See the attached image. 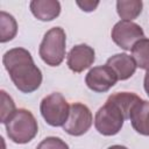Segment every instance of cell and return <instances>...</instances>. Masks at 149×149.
<instances>
[{
    "label": "cell",
    "mask_w": 149,
    "mask_h": 149,
    "mask_svg": "<svg viewBox=\"0 0 149 149\" xmlns=\"http://www.w3.org/2000/svg\"><path fill=\"white\" fill-rule=\"evenodd\" d=\"M65 31L61 27H54L44 34L40 44V56L50 66H58L65 56Z\"/></svg>",
    "instance_id": "obj_3"
},
{
    "label": "cell",
    "mask_w": 149,
    "mask_h": 149,
    "mask_svg": "<svg viewBox=\"0 0 149 149\" xmlns=\"http://www.w3.org/2000/svg\"><path fill=\"white\" fill-rule=\"evenodd\" d=\"M143 3L141 0H119L116 2V10L123 21H132L136 19L142 12Z\"/></svg>",
    "instance_id": "obj_14"
},
{
    "label": "cell",
    "mask_w": 149,
    "mask_h": 149,
    "mask_svg": "<svg viewBox=\"0 0 149 149\" xmlns=\"http://www.w3.org/2000/svg\"><path fill=\"white\" fill-rule=\"evenodd\" d=\"M123 121V114L113 104L106 101V104L100 107L95 114L94 126L100 134L112 136L121 130Z\"/></svg>",
    "instance_id": "obj_5"
},
{
    "label": "cell",
    "mask_w": 149,
    "mask_h": 149,
    "mask_svg": "<svg viewBox=\"0 0 149 149\" xmlns=\"http://www.w3.org/2000/svg\"><path fill=\"white\" fill-rule=\"evenodd\" d=\"M94 50L87 44L74 45L68 55V66L73 72H83L90 68L94 62Z\"/></svg>",
    "instance_id": "obj_9"
},
{
    "label": "cell",
    "mask_w": 149,
    "mask_h": 149,
    "mask_svg": "<svg viewBox=\"0 0 149 149\" xmlns=\"http://www.w3.org/2000/svg\"><path fill=\"white\" fill-rule=\"evenodd\" d=\"M144 90H146V93L149 97V70H147L146 76H144Z\"/></svg>",
    "instance_id": "obj_20"
},
{
    "label": "cell",
    "mask_w": 149,
    "mask_h": 149,
    "mask_svg": "<svg viewBox=\"0 0 149 149\" xmlns=\"http://www.w3.org/2000/svg\"><path fill=\"white\" fill-rule=\"evenodd\" d=\"M2 63L12 81L23 93L36 91L42 83V72L35 65L30 52L23 48H14L5 52Z\"/></svg>",
    "instance_id": "obj_1"
},
{
    "label": "cell",
    "mask_w": 149,
    "mask_h": 149,
    "mask_svg": "<svg viewBox=\"0 0 149 149\" xmlns=\"http://www.w3.org/2000/svg\"><path fill=\"white\" fill-rule=\"evenodd\" d=\"M112 40L120 48L125 50H132L134 44L144 37L143 29L132 21H119L112 29Z\"/></svg>",
    "instance_id": "obj_7"
},
{
    "label": "cell",
    "mask_w": 149,
    "mask_h": 149,
    "mask_svg": "<svg viewBox=\"0 0 149 149\" xmlns=\"http://www.w3.org/2000/svg\"><path fill=\"white\" fill-rule=\"evenodd\" d=\"M77 5L85 12H92L98 7L99 1H77Z\"/></svg>",
    "instance_id": "obj_19"
},
{
    "label": "cell",
    "mask_w": 149,
    "mask_h": 149,
    "mask_svg": "<svg viewBox=\"0 0 149 149\" xmlns=\"http://www.w3.org/2000/svg\"><path fill=\"white\" fill-rule=\"evenodd\" d=\"M92 113L88 107L80 102H74L70 106V113L66 122L63 125V129L73 136H80L85 134L92 126Z\"/></svg>",
    "instance_id": "obj_6"
},
{
    "label": "cell",
    "mask_w": 149,
    "mask_h": 149,
    "mask_svg": "<svg viewBox=\"0 0 149 149\" xmlns=\"http://www.w3.org/2000/svg\"><path fill=\"white\" fill-rule=\"evenodd\" d=\"M30 10L41 21H51L61 13V3L56 0H34L30 2Z\"/></svg>",
    "instance_id": "obj_12"
},
{
    "label": "cell",
    "mask_w": 149,
    "mask_h": 149,
    "mask_svg": "<svg viewBox=\"0 0 149 149\" xmlns=\"http://www.w3.org/2000/svg\"><path fill=\"white\" fill-rule=\"evenodd\" d=\"M15 112L16 109L13 99L5 91H1V122L6 123Z\"/></svg>",
    "instance_id": "obj_17"
},
{
    "label": "cell",
    "mask_w": 149,
    "mask_h": 149,
    "mask_svg": "<svg viewBox=\"0 0 149 149\" xmlns=\"http://www.w3.org/2000/svg\"><path fill=\"white\" fill-rule=\"evenodd\" d=\"M129 120L139 134L149 136V101L142 100L130 114Z\"/></svg>",
    "instance_id": "obj_13"
},
{
    "label": "cell",
    "mask_w": 149,
    "mask_h": 149,
    "mask_svg": "<svg viewBox=\"0 0 149 149\" xmlns=\"http://www.w3.org/2000/svg\"><path fill=\"white\" fill-rule=\"evenodd\" d=\"M132 57L137 68L149 70V38H141L132 48Z\"/></svg>",
    "instance_id": "obj_15"
},
{
    "label": "cell",
    "mask_w": 149,
    "mask_h": 149,
    "mask_svg": "<svg viewBox=\"0 0 149 149\" xmlns=\"http://www.w3.org/2000/svg\"><path fill=\"white\" fill-rule=\"evenodd\" d=\"M16 33H17V24L15 19L10 14L1 10L0 12V41L2 43L10 41L12 38L15 37Z\"/></svg>",
    "instance_id": "obj_16"
},
{
    "label": "cell",
    "mask_w": 149,
    "mask_h": 149,
    "mask_svg": "<svg viewBox=\"0 0 149 149\" xmlns=\"http://www.w3.org/2000/svg\"><path fill=\"white\" fill-rule=\"evenodd\" d=\"M43 119L52 127L63 126L69 116L70 106L61 93H51L43 98L40 106Z\"/></svg>",
    "instance_id": "obj_4"
},
{
    "label": "cell",
    "mask_w": 149,
    "mask_h": 149,
    "mask_svg": "<svg viewBox=\"0 0 149 149\" xmlns=\"http://www.w3.org/2000/svg\"><path fill=\"white\" fill-rule=\"evenodd\" d=\"M107 101L113 104L123 114L125 120H127L130 118V114L142 101V99L133 92H116L114 94H111Z\"/></svg>",
    "instance_id": "obj_11"
},
{
    "label": "cell",
    "mask_w": 149,
    "mask_h": 149,
    "mask_svg": "<svg viewBox=\"0 0 149 149\" xmlns=\"http://www.w3.org/2000/svg\"><path fill=\"white\" fill-rule=\"evenodd\" d=\"M107 149H128V148H126L123 146H112V147H109Z\"/></svg>",
    "instance_id": "obj_21"
},
{
    "label": "cell",
    "mask_w": 149,
    "mask_h": 149,
    "mask_svg": "<svg viewBox=\"0 0 149 149\" xmlns=\"http://www.w3.org/2000/svg\"><path fill=\"white\" fill-rule=\"evenodd\" d=\"M118 81V76L108 65L94 66L85 77L87 87L94 92H106Z\"/></svg>",
    "instance_id": "obj_8"
},
{
    "label": "cell",
    "mask_w": 149,
    "mask_h": 149,
    "mask_svg": "<svg viewBox=\"0 0 149 149\" xmlns=\"http://www.w3.org/2000/svg\"><path fill=\"white\" fill-rule=\"evenodd\" d=\"M106 65H108L116 73L118 79L126 80L130 78L136 70V64L132 56L127 54H116L107 59Z\"/></svg>",
    "instance_id": "obj_10"
},
{
    "label": "cell",
    "mask_w": 149,
    "mask_h": 149,
    "mask_svg": "<svg viewBox=\"0 0 149 149\" xmlns=\"http://www.w3.org/2000/svg\"><path fill=\"white\" fill-rule=\"evenodd\" d=\"M36 149H69V146L59 137L50 136L44 139L37 147Z\"/></svg>",
    "instance_id": "obj_18"
},
{
    "label": "cell",
    "mask_w": 149,
    "mask_h": 149,
    "mask_svg": "<svg viewBox=\"0 0 149 149\" xmlns=\"http://www.w3.org/2000/svg\"><path fill=\"white\" fill-rule=\"evenodd\" d=\"M8 137L19 144L31 141L38 130L37 121L31 112L24 108L16 109V112L5 123Z\"/></svg>",
    "instance_id": "obj_2"
}]
</instances>
